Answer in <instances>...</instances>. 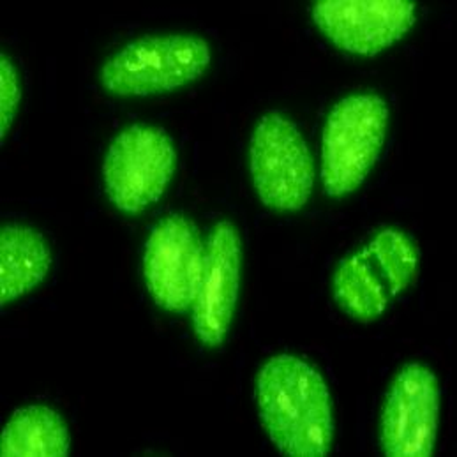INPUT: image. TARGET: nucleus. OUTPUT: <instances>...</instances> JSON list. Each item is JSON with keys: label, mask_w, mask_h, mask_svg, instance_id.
<instances>
[{"label": "nucleus", "mask_w": 457, "mask_h": 457, "mask_svg": "<svg viewBox=\"0 0 457 457\" xmlns=\"http://www.w3.org/2000/svg\"><path fill=\"white\" fill-rule=\"evenodd\" d=\"M242 238L237 227L216 223L205 244L202 279L191 307L193 330L207 348H220L228 336L240 292Z\"/></svg>", "instance_id": "obj_9"}, {"label": "nucleus", "mask_w": 457, "mask_h": 457, "mask_svg": "<svg viewBox=\"0 0 457 457\" xmlns=\"http://www.w3.org/2000/svg\"><path fill=\"white\" fill-rule=\"evenodd\" d=\"M311 18L336 48L373 57L410 32L417 5L410 0H320Z\"/></svg>", "instance_id": "obj_8"}, {"label": "nucleus", "mask_w": 457, "mask_h": 457, "mask_svg": "<svg viewBox=\"0 0 457 457\" xmlns=\"http://www.w3.org/2000/svg\"><path fill=\"white\" fill-rule=\"evenodd\" d=\"M254 395L260 420L278 451L323 457L334 442L332 395L325 378L303 357L279 353L263 362Z\"/></svg>", "instance_id": "obj_1"}, {"label": "nucleus", "mask_w": 457, "mask_h": 457, "mask_svg": "<svg viewBox=\"0 0 457 457\" xmlns=\"http://www.w3.org/2000/svg\"><path fill=\"white\" fill-rule=\"evenodd\" d=\"M21 101V81L14 62L0 55V138L9 133Z\"/></svg>", "instance_id": "obj_14"}, {"label": "nucleus", "mask_w": 457, "mask_h": 457, "mask_svg": "<svg viewBox=\"0 0 457 457\" xmlns=\"http://www.w3.org/2000/svg\"><path fill=\"white\" fill-rule=\"evenodd\" d=\"M177 149L155 126L133 124L110 144L103 161L104 193L122 214L138 216L155 205L177 171Z\"/></svg>", "instance_id": "obj_4"}, {"label": "nucleus", "mask_w": 457, "mask_h": 457, "mask_svg": "<svg viewBox=\"0 0 457 457\" xmlns=\"http://www.w3.org/2000/svg\"><path fill=\"white\" fill-rule=\"evenodd\" d=\"M249 171L267 209L283 214L304 209L314 189V161L292 119L269 112L256 122L249 142Z\"/></svg>", "instance_id": "obj_5"}, {"label": "nucleus", "mask_w": 457, "mask_h": 457, "mask_svg": "<svg viewBox=\"0 0 457 457\" xmlns=\"http://www.w3.org/2000/svg\"><path fill=\"white\" fill-rule=\"evenodd\" d=\"M71 435L64 417L46 404L18 408L0 435L2 457H66Z\"/></svg>", "instance_id": "obj_12"}, {"label": "nucleus", "mask_w": 457, "mask_h": 457, "mask_svg": "<svg viewBox=\"0 0 457 457\" xmlns=\"http://www.w3.org/2000/svg\"><path fill=\"white\" fill-rule=\"evenodd\" d=\"M205 244L196 225L184 214H170L154 227L144 249V279L161 309L191 311L202 279Z\"/></svg>", "instance_id": "obj_7"}, {"label": "nucleus", "mask_w": 457, "mask_h": 457, "mask_svg": "<svg viewBox=\"0 0 457 457\" xmlns=\"http://www.w3.org/2000/svg\"><path fill=\"white\" fill-rule=\"evenodd\" d=\"M52 249L46 237L27 225H5L0 231V305L36 290L50 274Z\"/></svg>", "instance_id": "obj_10"}, {"label": "nucleus", "mask_w": 457, "mask_h": 457, "mask_svg": "<svg viewBox=\"0 0 457 457\" xmlns=\"http://www.w3.org/2000/svg\"><path fill=\"white\" fill-rule=\"evenodd\" d=\"M390 110L375 92L350 94L327 115L321 133V184L330 198L355 193L375 168L388 131Z\"/></svg>", "instance_id": "obj_3"}, {"label": "nucleus", "mask_w": 457, "mask_h": 457, "mask_svg": "<svg viewBox=\"0 0 457 457\" xmlns=\"http://www.w3.org/2000/svg\"><path fill=\"white\" fill-rule=\"evenodd\" d=\"M442 392L433 370L404 364L390 383L381 406V453L386 457H429L435 453Z\"/></svg>", "instance_id": "obj_6"}, {"label": "nucleus", "mask_w": 457, "mask_h": 457, "mask_svg": "<svg viewBox=\"0 0 457 457\" xmlns=\"http://www.w3.org/2000/svg\"><path fill=\"white\" fill-rule=\"evenodd\" d=\"M364 249L380 265L394 299L415 283L420 267V253L411 235L392 227L377 229Z\"/></svg>", "instance_id": "obj_13"}, {"label": "nucleus", "mask_w": 457, "mask_h": 457, "mask_svg": "<svg viewBox=\"0 0 457 457\" xmlns=\"http://www.w3.org/2000/svg\"><path fill=\"white\" fill-rule=\"evenodd\" d=\"M211 62L212 48L198 34H151L110 55L99 70V83L115 97L159 96L195 83Z\"/></svg>", "instance_id": "obj_2"}, {"label": "nucleus", "mask_w": 457, "mask_h": 457, "mask_svg": "<svg viewBox=\"0 0 457 457\" xmlns=\"http://www.w3.org/2000/svg\"><path fill=\"white\" fill-rule=\"evenodd\" d=\"M332 295L350 318L370 323L394 301L380 265L362 247L339 262L332 274Z\"/></svg>", "instance_id": "obj_11"}]
</instances>
